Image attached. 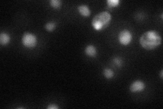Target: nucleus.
Here are the masks:
<instances>
[{"label": "nucleus", "instance_id": "13", "mask_svg": "<svg viewBox=\"0 0 163 109\" xmlns=\"http://www.w3.org/2000/svg\"><path fill=\"white\" fill-rule=\"evenodd\" d=\"M114 64H115L116 65V66H118V67L121 66H122V59H121L120 58H119V57L114 58Z\"/></svg>", "mask_w": 163, "mask_h": 109}, {"label": "nucleus", "instance_id": "4", "mask_svg": "<svg viewBox=\"0 0 163 109\" xmlns=\"http://www.w3.org/2000/svg\"><path fill=\"white\" fill-rule=\"evenodd\" d=\"M118 41L123 46H127L131 42L132 35L129 30L123 29L118 34Z\"/></svg>", "mask_w": 163, "mask_h": 109}, {"label": "nucleus", "instance_id": "7", "mask_svg": "<svg viewBox=\"0 0 163 109\" xmlns=\"http://www.w3.org/2000/svg\"><path fill=\"white\" fill-rule=\"evenodd\" d=\"M85 54L89 57H95L97 56V48L95 46L93 45H88L87 47L85 48L84 50Z\"/></svg>", "mask_w": 163, "mask_h": 109}, {"label": "nucleus", "instance_id": "2", "mask_svg": "<svg viewBox=\"0 0 163 109\" xmlns=\"http://www.w3.org/2000/svg\"><path fill=\"white\" fill-rule=\"evenodd\" d=\"M111 20V15L108 12L104 11L98 13L93 17L92 20V26L97 31H101L106 29Z\"/></svg>", "mask_w": 163, "mask_h": 109}, {"label": "nucleus", "instance_id": "3", "mask_svg": "<svg viewBox=\"0 0 163 109\" xmlns=\"http://www.w3.org/2000/svg\"><path fill=\"white\" fill-rule=\"evenodd\" d=\"M22 44L25 48H33L37 46L38 39L33 34L25 32L22 36Z\"/></svg>", "mask_w": 163, "mask_h": 109}, {"label": "nucleus", "instance_id": "12", "mask_svg": "<svg viewBox=\"0 0 163 109\" xmlns=\"http://www.w3.org/2000/svg\"><path fill=\"white\" fill-rule=\"evenodd\" d=\"M50 5L54 9H58L60 8L62 5V1L59 0H51L50 1Z\"/></svg>", "mask_w": 163, "mask_h": 109}, {"label": "nucleus", "instance_id": "11", "mask_svg": "<svg viewBox=\"0 0 163 109\" xmlns=\"http://www.w3.org/2000/svg\"><path fill=\"white\" fill-rule=\"evenodd\" d=\"M56 27H57L56 23L55 22H53V21L48 22L45 25V26H44V27H45V29H46V31H48L49 32L54 31V30L56 29Z\"/></svg>", "mask_w": 163, "mask_h": 109}, {"label": "nucleus", "instance_id": "8", "mask_svg": "<svg viewBox=\"0 0 163 109\" xmlns=\"http://www.w3.org/2000/svg\"><path fill=\"white\" fill-rule=\"evenodd\" d=\"M11 40L10 35L6 32H1L0 34V45L3 46L8 45Z\"/></svg>", "mask_w": 163, "mask_h": 109}, {"label": "nucleus", "instance_id": "6", "mask_svg": "<svg viewBox=\"0 0 163 109\" xmlns=\"http://www.w3.org/2000/svg\"><path fill=\"white\" fill-rule=\"evenodd\" d=\"M78 11L80 13V15L84 17H88L91 15V12H90V8H88L87 5H85V4H81V5L78 6Z\"/></svg>", "mask_w": 163, "mask_h": 109}, {"label": "nucleus", "instance_id": "5", "mask_svg": "<svg viewBox=\"0 0 163 109\" xmlns=\"http://www.w3.org/2000/svg\"><path fill=\"white\" fill-rule=\"evenodd\" d=\"M146 88V85L141 80H136L130 85V91L132 93H139L143 91Z\"/></svg>", "mask_w": 163, "mask_h": 109}, {"label": "nucleus", "instance_id": "10", "mask_svg": "<svg viewBox=\"0 0 163 109\" xmlns=\"http://www.w3.org/2000/svg\"><path fill=\"white\" fill-rule=\"evenodd\" d=\"M106 3L109 8H114L120 5V1L119 0H108Z\"/></svg>", "mask_w": 163, "mask_h": 109}, {"label": "nucleus", "instance_id": "14", "mask_svg": "<svg viewBox=\"0 0 163 109\" xmlns=\"http://www.w3.org/2000/svg\"><path fill=\"white\" fill-rule=\"evenodd\" d=\"M48 109H58L59 108V106L56 105L55 104H50L47 106Z\"/></svg>", "mask_w": 163, "mask_h": 109}, {"label": "nucleus", "instance_id": "9", "mask_svg": "<svg viewBox=\"0 0 163 109\" xmlns=\"http://www.w3.org/2000/svg\"><path fill=\"white\" fill-rule=\"evenodd\" d=\"M104 77L107 79H111L114 76V72L112 69L109 68H105L103 72Z\"/></svg>", "mask_w": 163, "mask_h": 109}, {"label": "nucleus", "instance_id": "15", "mask_svg": "<svg viewBox=\"0 0 163 109\" xmlns=\"http://www.w3.org/2000/svg\"><path fill=\"white\" fill-rule=\"evenodd\" d=\"M162 73H163V70L162 69L161 71H160V78H161V79H162L163 78V76H162Z\"/></svg>", "mask_w": 163, "mask_h": 109}, {"label": "nucleus", "instance_id": "16", "mask_svg": "<svg viewBox=\"0 0 163 109\" xmlns=\"http://www.w3.org/2000/svg\"><path fill=\"white\" fill-rule=\"evenodd\" d=\"M162 16H163V15H162V14H161V16H160V17H161L162 20Z\"/></svg>", "mask_w": 163, "mask_h": 109}, {"label": "nucleus", "instance_id": "1", "mask_svg": "<svg viewBox=\"0 0 163 109\" xmlns=\"http://www.w3.org/2000/svg\"><path fill=\"white\" fill-rule=\"evenodd\" d=\"M162 38L159 32L156 30H149L142 34L139 38V43L144 49L152 50L160 46Z\"/></svg>", "mask_w": 163, "mask_h": 109}]
</instances>
